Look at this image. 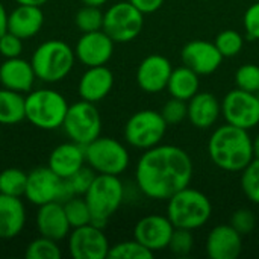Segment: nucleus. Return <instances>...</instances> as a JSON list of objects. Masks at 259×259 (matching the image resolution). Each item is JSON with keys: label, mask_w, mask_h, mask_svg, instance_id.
Wrapping results in <instances>:
<instances>
[{"label": "nucleus", "mask_w": 259, "mask_h": 259, "mask_svg": "<svg viewBox=\"0 0 259 259\" xmlns=\"http://www.w3.org/2000/svg\"><path fill=\"white\" fill-rule=\"evenodd\" d=\"M193 173V159L187 150L173 144H158L140 156L135 167V182L146 197L168 200L191 184Z\"/></svg>", "instance_id": "nucleus-1"}, {"label": "nucleus", "mask_w": 259, "mask_h": 259, "mask_svg": "<svg viewBox=\"0 0 259 259\" xmlns=\"http://www.w3.org/2000/svg\"><path fill=\"white\" fill-rule=\"evenodd\" d=\"M208 155L220 170L241 173L255 159L253 138L249 131L226 123L212 132L208 141Z\"/></svg>", "instance_id": "nucleus-2"}, {"label": "nucleus", "mask_w": 259, "mask_h": 259, "mask_svg": "<svg viewBox=\"0 0 259 259\" xmlns=\"http://www.w3.org/2000/svg\"><path fill=\"white\" fill-rule=\"evenodd\" d=\"M212 215L209 197L190 185L175 193L167 200V217L175 228L196 231L203 228Z\"/></svg>", "instance_id": "nucleus-3"}, {"label": "nucleus", "mask_w": 259, "mask_h": 259, "mask_svg": "<svg viewBox=\"0 0 259 259\" xmlns=\"http://www.w3.org/2000/svg\"><path fill=\"white\" fill-rule=\"evenodd\" d=\"M74 62V49L61 39H49L41 42L33 50L30 58L36 79L46 83L64 80L71 73Z\"/></svg>", "instance_id": "nucleus-4"}, {"label": "nucleus", "mask_w": 259, "mask_h": 259, "mask_svg": "<svg viewBox=\"0 0 259 259\" xmlns=\"http://www.w3.org/2000/svg\"><path fill=\"white\" fill-rule=\"evenodd\" d=\"M68 106L67 99L56 90H32L26 94V120L41 131H55L62 127Z\"/></svg>", "instance_id": "nucleus-5"}, {"label": "nucleus", "mask_w": 259, "mask_h": 259, "mask_svg": "<svg viewBox=\"0 0 259 259\" xmlns=\"http://www.w3.org/2000/svg\"><path fill=\"white\" fill-rule=\"evenodd\" d=\"M83 197L90 206L93 225L105 228L124 202V185L120 176L97 175Z\"/></svg>", "instance_id": "nucleus-6"}, {"label": "nucleus", "mask_w": 259, "mask_h": 259, "mask_svg": "<svg viewBox=\"0 0 259 259\" xmlns=\"http://www.w3.org/2000/svg\"><path fill=\"white\" fill-rule=\"evenodd\" d=\"M85 159L97 175L120 176L131 164L126 146L115 138L102 135L85 146Z\"/></svg>", "instance_id": "nucleus-7"}, {"label": "nucleus", "mask_w": 259, "mask_h": 259, "mask_svg": "<svg viewBox=\"0 0 259 259\" xmlns=\"http://www.w3.org/2000/svg\"><path fill=\"white\" fill-rule=\"evenodd\" d=\"M167 121L164 120L161 111L141 109L129 117L124 124V140L126 143L138 150L152 149L164 140L167 134Z\"/></svg>", "instance_id": "nucleus-8"}, {"label": "nucleus", "mask_w": 259, "mask_h": 259, "mask_svg": "<svg viewBox=\"0 0 259 259\" xmlns=\"http://www.w3.org/2000/svg\"><path fill=\"white\" fill-rule=\"evenodd\" d=\"M74 197L67 181L55 175L49 167H38L27 173L24 199L36 206L50 202H67Z\"/></svg>", "instance_id": "nucleus-9"}, {"label": "nucleus", "mask_w": 259, "mask_h": 259, "mask_svg": "<svg viewBox=\"0 0 259 259\" xmlns=\"http://www.w3.org/2000/svg\"><path fill=\"white\" fill-rule=\"evenodd\" d=\"M144 14L131 2H117L103 14V30L117 44L134 41L143 30Z\"/></svg>", "instance_id": "nucleus-10"}, {"label": "nucleus", "mask_w": 259, "mask_h": 259, "mask_svg": "<svg viewBox=\"0 0 259 259\" xmlns=\"http://www.w3.org/2000/svg\"><path fill=\"white\" fill-rule=\"evenodd\" d=\"M62 129L65 135L82 146L90 144L102 134V117L96 103L82 100L68 106Z\"/></svg>", "instance_id": "nucleus-11"}, {"label": "nucleus", "mask_w": 259, "mask_h": 259, "mask_svg": "<svg viewBox=\"0 0 259 259\" xmlns=\"http://www.w3.org/2000/svg\"><path fill=\"white\" fill-rule=\"evenodd\" d=\"M222 114L226 123L250 131L259 124V97L244 90L229 91L222 102Z\"/></svg>", "instance_id": "nucleus-12"}, {"label": "nucleus", "mask_w": 259, "mask_h": 259, "mask_svg": "<svg viewBox=\"0 0 259 259\" xmlns=\"http://www.w3.org/2000/svg\"><path fill=\"white\" fill-rule=\"evenodd\" d=\"M67 241L68 252L74 259H105L111 249L103 228L93 223L71 229Z\"/></svg>", "instance_id": "nucleus-13"}, {"label": "nucleus", "mask_w": 259, "mask_h": 259, "mask_svg": "<svg viewBox=\"0 0 259 259\" xmlns=\"http://www.w3.org/2000/svg\"><path fill=\"white\" fill-rule=\"evenodd\" d=\"M175 226L167 215L150 214L140 219L134 228V238L153 253L168 249Z\"/></svg>", "instance_id": "nucleus-14"}, {"label": "nucleus", "mask_w": 259, "mask_h": 259, "mask_svg": "<svg viewBox=\"0 0 259 259\" xmlns=\"http://www.w3.org/2000/svg\"><path fill=\"white\" fill-rule=\"evenodd\" d=\"M114 46L115 42L103 29L87 32L77 39L74 46V55L76 59L85 67L106 65L114 55Z\"/></svg>", "instance_id": "nucleus-15"}, {"label": "nucleus", "mask_w": 259, "mask_h": 259, "mask_svg": "<svg viewBox=\"0 0 259 259\" xmlns=\"http://www.w3.org/2000/svg\"><path fill=\"white\" fill-rule=\"evenodd\" d=\"M184 65L194 70L199 76L212 74L223 62V55L217 46L206 39H193L187 42L181 52Z\"/></svg>", "instance_id": "nucleus-16"}, {"label": "nucleus", "mask_w": 259, "mask_h": 259, "mask_svg": "<svg viewBox=\"0 0 259 259\" xmlns=\"http://www.w3.org/2000/svg\"><path fill=\"white\" fill-rule=\"evenodd\" d=\"M173 71L171 62L158 53L146 56L137 68V83L149 94H158L167 90L170 74Z\"/></svg>", "instance_id": "nucleus-17"}, {"label": "nucleus", "mask_w": 259, "mask_h": 259, "mask_svg": "<svg viewBox=\"0 0 259 259\" xmlns=\"http://www.w3.org/2000/svg\"><path fill=\"white\" fill-rule=\"evenodd\" d=\"M205 250L211 259H237L243 250V235L231 225H219L209 231Z\"/></svg>", "instance_id": "nucleus-18"}, {"label": "nucleus", "mask_w": 259, "mask_h": 259, "mask_svg": "<svg viewBox=\"0 0 259 259\" xmlns=\"http://www.w3.org/2000/svg\"><path fill=\"white\" fill-rule=\"evenodd\" d=\"M36 229L41 237L64 241L71 232V226L67 220L64 205L61 202H50L38 206L36 212Z\"/></svg>", "instance_id": "nucleus-19"}, {"label": "nucleus", "mask_w": 259, "mask_h": 259, "mask_svg": "<svg viewBox=\"0 0 259 259\" xmlns=\"http://www.w3.org/2000/svg\"><path fill=\"white\" fill-rule=\"evenodd\" d=\"M36 76L30 61L18 58H8L0 64V85L21 94L33 90Z\"/></svg>", "instance_id": "nucleus-20"}, {"label": "nucleus", "mask_w": 259, "mask_h": 259, "mask_svg": "<svg viewBox=\"0 0 259 259\" xmlns=\"http://www.w3.org/2000/svg\"><path fill=\"white\" fill-rule=\"evenodd\" d=\"M114 87V73L106 65L87 67L77 83V93L82 100L102 102Z\"/></svg>", "instance_id": "nucleus-21"}, {"label": "nucleus", "mask_w": 259, "mask_h": 259, "mask_svg": "<svg viewBox=\"0 0 259 259\" xmlns=\"http://www.w3.org/2000/svg\"><path fill=\"white\" fill-rule=\"evenodd\" d=\"M85 164V146L70 140L68 143H62L52 150L47 167L61 179H68Z\"/></svg>", "instance_id": "nucleus-22"}, {"label": "nucleus", "mask_w": 259, "mask_h": 259, "mask_svg": "<svg viewBox=\"0 0 259 259\" xmlns=\"http://www.w3.org/2000/svg\"><path fill=\"white\" fill-rule=\"evenodd\" d=\"M187 118L197 129L212 127L222 115V102L211 93L199 91L187 102Z\"/></svg>", "instance_id": "nucleus-23"}, {"label": "nucleus", "mask_w": 259, "mask_h": 259, "mask_svg": "<svg viewBox=\"0 0 259 259\" xmlns=\"http://www.w3.org/2000/svg\"><path fill=\"white\" fill-rule=\"evenodd\" d=\"M26 206L21 197L0 194V240L18 237L26 226Z\"/></svg>", "instance_id": "nucleus-24"}, {"label": "nucleus", "mask_w": 259, "mask_h": 259, "mask_svg": "<svg viewBox=\"0 0 259 259\" xmlns=\"http://www.w3.org/2000/svg\"><path fill=\"white\" fill-rule=\"evenodd\" d=\"M44 26V12L39 6L18 5L9 12L8 30L27 39L39 33Z\"/></svg>", "instance_id": "nucleus-25"}, {"label": "nucleus", "mask_w": 259, "mask_h": 259, "mask_svg": "<svg viewBox=\"0 0 259 259\" xmlns=\"http://www.w3.org/2000/svg\"><path fill=\"white\" fill-rule=\"evenodd\" d=\"M199 88H200V76L194 70H191L187 65L173 68L167 83V91L171 97L188 102L191 97H194L199 93Z\"/></svg>", "instance_id": "nucleus-26"}, {"label": "nucleus", "mask_w": 259, "mask_h": 259, "mask_svg": "<svg viewBox=\"0 0 259 259\" xmlns=\"http://www.w3.org/2000/svg\"><path fill=\"white\" fill-rule=\"evenodd\" d=\"M26 120V94L0 88V126H14Z\"/></svg>", "instance_id": "nucleus-27"}, {"label": "nucleus", "mask_w": 259, "mask_h": 259, "mask_svg": "<svg viewBox=\"0 0 259 259\" xmlns=\"http://www.w3.org/2000/svg\"><path fill=\"white\" fill-rule=\"evenodd\" d=\"M27 173L20 168L9 167L0 171V194L24 197Z\"/></svg>", "instance_id": "nucleus-28"}, {"label": "nucleus", "mask_w": 259, "mask_h": 259, "mask_svg": "<svg viewBox=\"0 0 259 259\" xmlns=\"http://www.w3.org/2000/svg\"><path fill=\"white\" fill-rule=\"evenodd\" d=\"M62 205H64V211H65V215L71 229L93 223V215L83 196H74L68 199L67 202H64Z\"/></svg>", "instance_id": "nucleus-29"}, {"label": "nucleus", "mask_w": 259, "mask_h": 259, "mask_svg": "<svg viewBox=\"0 0 259 259\" xmlns=\"http://www.w3.org/2000/svg\"><path fill=\"white\" fill-rule=\"evenodd\" d=\"M153 252L149 250L146 246H143L140 241L134 240H127V241H121L117 243L114 246H111L108 258L111 259H152L153 258Z\"/></svg>", "instance_id": "nucleus-30"}, {"label": "nucleus", "mask_w": 259, "mask_h": 259, "mask_svg": "<svg viewBox=\"0 0 259 259\" xmlns=\"http://www.w3.org/2000/svg\"><path fill=\"white\" fill-rule=\"evenodd\" d=\"M24 256L27 259H59L62 256V252L58 246V241L39 235L27 244Z\"/></svg>", "instance_id": "nucleus-31"}, {"label": "nucleus", "mask_w": 259, "mask_h": 259, "mask_svg": "<svg viewBox=\"0 0 259 259\" xmlns=\"http://www.w3.org/2000/svg\"><path fill=\"white\" fill-rule=\"evenodd\" d=\"M103 14L99 6H90L83 5L74 15V23L76 27L82 32H94L100 30L103 27Z\"/></svg>", "instance_id": "nucleus-32"}, {"label": "nucleus", "mask_w": 259, "mask_h": 259, "mask_svg": "<svg viewBox=\"0 0 259 259\" xmlns=\"http://www.w3.org/2000/svg\"><path fill=\"white\" fill-rule=\"evenodd\" d=\"M214 44L217 46V49L223 55V58H234V56L240 55V52L243 50L244 38L240 32H237L234 29H226L217 35Z\"/></svg>", "instance_id": "nucleus-33"}, {"label": "nucleus", "mask_w": 259, "mask_h": 259, "mask_svg": "<svg viewBox=\"0 0 259 259\" xmlns=\"http://www.w3.org/2000/svg\"><path fill=\"white\" fill-rule=\"evenodd\" d=\"M241 190L252 203L259 205V159L256 158L241 171Z\"/></svg>", "instance_id": "nucleus-34"}, {"label": "nucleus", "mask_w": 259, "mask_h": 259, "mask_svg": "<svg viewBox=\"0 0 259 259\" xmlns=\"http://www.w3.org/2000/svg\"><path fill=\"white\" fill-rule=\"evenodd\" d=\"M235 83L237 88L249 91V93H259V65L256 64H244L235 71Z\"/></svg>", "instance_id": "nucleus-35"}, {"label": "nucleus", "mask_w": 259, "mask_h": 259, "mask_svg": "<svg viewBox=\"0 0 259 259\" xmlns=\"http://www.w3.org/2000/svg\"><path fill=\"white\" fill-rule=\"evenodd\" d=\"M193 247H194L193 231L176 228L168 243V250L176 256H188L193 252Z\"/></svg>", "instance_id": "nucleus-36"}, {"label": "nucleus", "mask_w": 259, "mask_h": 259, "mask_svg": "<svg viewBox=\"0 0 259 259\" xmlns=\"http://www.w3.org/2000/svg\"><path fill=\"white\" fill-rule=\"evenodd\" d=\"M97 173L88 165H83L80 170H77L73 176H70L67 181L73 196H85V193L88 191V188L91 187L93 181L96 179Z\"/></svg>", "instance_id": "nucleus-37"}, {"label": "nucleus", "mask_w": 259, "mask_h": 259, "mask_svg": "<svg viewBox=\"0 0 259 259\" xmlns=\"http://www.w3.org/2000/svg\"><path fill=\"white\" fill-rule=\"evenodd\" d=\"M187 102L185 100H181V99H176V97H171L168 99L162 109H161V114L164 117V120L167 121L168 126H173V124H179L182 123L185 118H187Z\"/></svg>", "instance_id": "nucleus-38"}, {"label": "nucleus", "mask_w": 259, "mask_h": 259, "mask_svg": "<svg viewBox=\"0 0 259 259\" xmlns=\"http://www.w3.org/2000/svg\"><path fill=\"white\" fill-rule=\"evenodd\" d=\"M229 225L235 231H238L241 235H247V234H250L255 229V226H256V217H255V214L250 209L240 208V209H237L231 215Z\"/></svg>", "instance_id": "nucleus-39"}, {"label": "nucleus", "mask_w": 259, "mask_h": 259, "mask_svg": "<svg viewBox=\"0 0 259 259\" xmlns=\"http://www.w3.org/2000/svg\"><path fill=\"white\" fill-rule=\"evenodd\" d=\"M23 38L17 36L15 33L12 32H5L2 36H0V55L8 59V58H18L21 56L23 53Z\"/></svg>", "instance_id": "nucleus-40"}, {"label": "nucleus", "mask_w": 259, "mask_h": 259, "mask_svg": "<svg viewBox=\"0 0 259 259\" xmlns=\"http://www.w3.org/2000/svg\"><path fill=\"white\" fill-rule=\"evenodd\" d=\"M243 24L249 39H259V2H255L246 9Z\"/></svg>", "instance_id": "nucleus-41"}, {"label": "nucleus", "mask_w": 259, "mask_h": 259, "mask_svg": "<svg viewBox=\"0 0 259 259\" xmlns=\"http://www.w3.org/2000/svg\"><path fill=\"white\" fill-rule=\"evenodd\" d=\"M131 2L137 9H140L144 15L146 14H153L156 12L158 9L162 8L164 5V0H127Z\"/></svg>", "instance_id": "nucleus-42"}, {"label": "nucleus", "mask_w": 259, "mask_h": 259, "mask_svg": "<svg viewBox=\"0 0 259 259\" xmlns=\"http://www.w3.org/2000/svg\"><path fill=\"white\" fill-rule=\"evenodd\" d=\"M8 17H9V12L6 11L5 5L0 2V36L8 32Z\"/></svg>", "instance_id": "nucleus-43"}, {"label": "nucleus", "mask_w": 259, "mask_h": 259, "mask_svg": "<svg viewBox=\"0 0 259 259\" xmlns=\"http://www.w3.org/2000/svg\"><path fill=\"white\" fill-rule=\"evenodd\" d=\"M17 5H29V6H42V5H46L49 0H14Z\"/></svg>", "instance_id": "nucleus-44"}, {"label": "nucleus", "mask_w": 259, "mask_h": 259, "mask_svg": "<svg viewBox=\"0 0 259 259\" xmlns=\"http://www.w3.org/2000/svg\"><path fill=\"white\" fill-rule=\"evenodd\" d=\"M83 5H90V6H99V8H102L103 5H106L108 3V0H80Z\"/></svg>", "instance_id": "nucleus-45"}, {"label": "nucleus", "mask_w": 259, "mask_h": 259, "mask_svg": "<svg viewBox=\"0 0 259 259\" xmlns=\"http://www.w3.org/2000/svg\"><path fill=\"white\" fill-rule=\"evenodd\" d=\"M253 155L256 159H259V134L253 138Z\"/></svg>", "instance_id": "nucleus-46"}, {"label": "nucleus", "mask_w": 259, "mask_h": 259, "mask_svg": "<svg viewBox=\"0 0 259 259\" xmlns=\"http://www.w3.org/2000/svg\"><path fill=\"white\" fill-rule=\"evenodd\" d=\"M255 2H259V0H255Z\"/></svg>", "instance_id": "nucleus-47"}]
</instances>
